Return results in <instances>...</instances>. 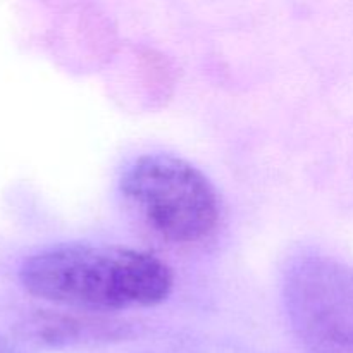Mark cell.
Listing matches in <instances>:
<instances>
[{
    "label": "cell",
    "mask_w": 353,
    "mask_h": 353,
    "mask_svg": "<svg viewBox=\"0 0 353 353\" xmlns=\"http://www.w3.org/2000/svg\"><path fill=\"white\" fill-rule=\"evenodd\" d=\"M19 281L30 295L45 302L114 312L165 302L174 276L165 262L138 248L64 243L24 259Z\"/></svg>",
    "instance_id": "6da1fadb"
},
{
    "label": "cell",
    "mask_w": 353,
    "mask_h": 353,
    "mask_svg": "<svg viewBox=\"0 0 353 353\" xmlns=\"http://www.w3.org/2000/svg\"><path fill=\"white\" fill-rule=\"evenodd\" d=\"M0 353H21V352L17 350V348L14 347L7 338H3L2 334H0Z\"/></svg>",
    "instance_id": "5b68a950"
},
{
    "label": "cell",
    "mask_w": 353,
    "mask_h": 353,
    "mask_svg": "<svg viewBox=\"0 0 353 353\" xmlns=\"http://www.w3.org/2000/svg\"><path fill=\"white\" fill-rule=\"evenodd\" d=\"M119 190L145 223L172 243L202 241L219 223V196L210 179L174 154L134 159L121 176Z\"/></svg>",
    "instance_id": "7a4b0ae2"
},
{
    "label": "cell",
    "mask_w": 353,
    "mask_h": 353,
    "mask_svg": "<svg viewBox=\"0 0 353 353\" xmlns=\"http://www.w3.org/2000/svg\"><path fill=\"white\" fill-rule=\"evenodd\" d=\"M286 305L309 353H353V268L303 257L286 274Z\"/></svg>",
    "instance_id": "3957f363"
},
{
    "label": "cell",
    "mask_w": 353,
    "mask_h": 353,
    "mask_svg": "<svg viewBox=\"0 0 353 353\" xmlns=\"http://www.w3.org/2000/svg\"><path fill=\"white\" fill-rule=\"evenodd\" d=\"M109 327L102 324H83L71 316H55V314H38L24 326V333L40 343L71 345L76 341L97 340L110 334Z\"/></svg>",
    "instance_id": "277c9868"
}]
</instances>
